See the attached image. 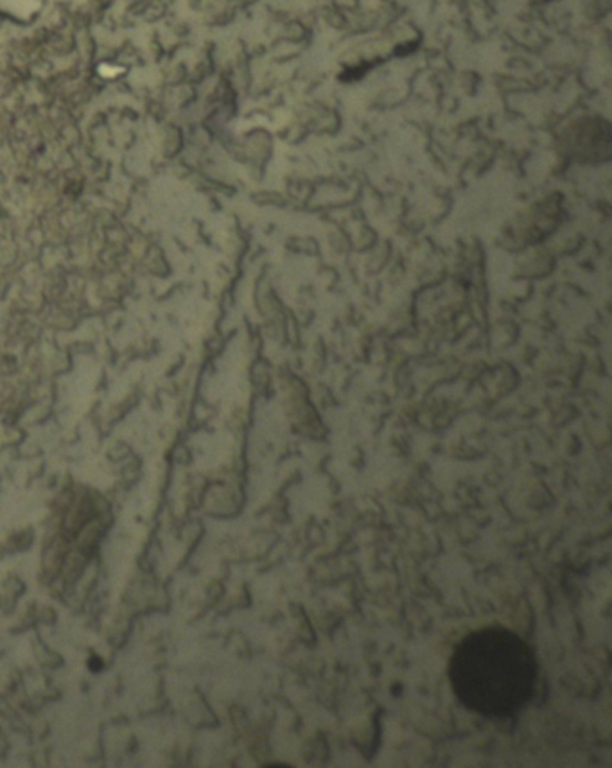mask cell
<instances>
[{
    "label": "cell",
    "instance_id": "6da1fadb",
    "mask_svg": "<svg viewBox=\"0 0 612 768\" xmlns=\"http://www.w3.org/2000/svg\"><path fill=\"white\" fill-rule=\"evenodd\" d=\"M537 659L515 632L487 626L465 635L449 659V680L467 709L488 718L515 715L533 697Z\"/></svg>",
    "mask_w": 612,
    "mask_h": 768
},
{
    "label": "cell",
    "instance_id": "7a4b0ae2",
    "mask_svg": "<svg viewBox=\"0 0 612 768\" xmlns=\"http://www.w3.org/2000/svg\"><path fill=\"white\" fill-rule=\"evenodd\" d=\"M88 666H90V670H92V671H99L101 668H103V661H101V659H97V657H94L92 661H88Z\"/></svg>",
    "mask_w": 612,
    "mask_h": 768
}]
</instances>
